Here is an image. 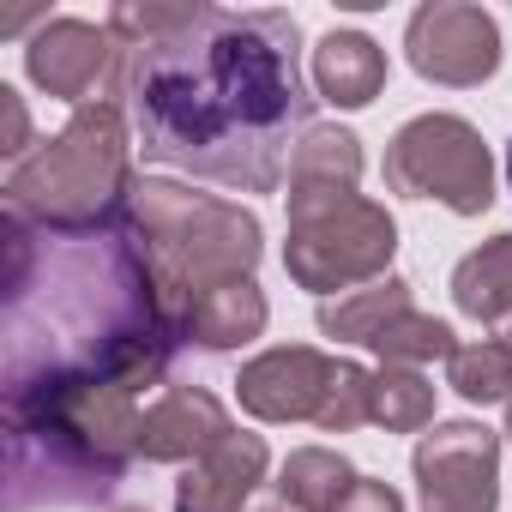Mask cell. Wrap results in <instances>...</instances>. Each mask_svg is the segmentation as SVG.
<instances>
[{"instance_id":"obj_7","label":"cell","mask_w":512,"mask_h":512,"mask_svg":"<svg viewBox=\"0 0 512 512\" xmlns=\"http://www.w3.org/2000/svg\"><path fill=\"white\" fill-rule=\"evenodd\" d=\"M386 187L398 199H434L458 217L494 205V157L464 115H416L386 145Z\"/></svg>"},{"instance_id":"obj_25","label":"cell","mask_w":512,"mask_h":512,"mask_svg":"<svg viewBox=\"0 0 512 512\" xmlns=\"http://www.w3.org/2000/svg\"><path fill=\"white\" fill-rule=\"evenodd\" d=\"M0 157L7 163L31 157V115H25V97L13 85H0Z\"/></svg>"},{"instance_id":"obj_24","label":"cell","mask_w":512,"mask_h":512,"mask_svg":"<svg viewBox=\"0 0 512 512\" xmlns=\"http://www.w3.org/2000/svg\"><path fill=\"white\" fill-rule=\"evenodd\" d=\"M314 422H320L326 434H350V428L374 422V368H362V362H338V374H332L326 404H320Z\"/></svg>"},{"instance_id":"obj_20","label":"cell","mask_w":512,"mask_h":512,"mask_svg":"<svg viewBox=\"0 0 512 512\" xmlns=\"http://www.w3.org/2000/svg\"><path fill=\"white\" fill-rule=\"evenodd\" d=\"M374 422L386 434H422L434 422V386L422 368H374Z\"/></svg>"},{"instance_id":"obj_14","label":"cell","mask_w":512,"mask_h":512,"mask_svg":"<svg viewBox=\"0 0 512 512\" xmlns=\"http://www.w3.org/2000/svg\"><path fill=\"white\" fill-rule=\"evenodd\" d=\"M452 302L464 320L488 326V338L512 350V229L488 235L452 266Z\"/></svg>"},{"instance_id":"obj_5","label":"cell","mask_w":512,"mask_h":512,"mask_svg":"<svg viewBox=\"0 0 512 512\" xmlns=\"http://www.w3.org/2000/svg\"><path fill=\"white\" fill-rule=\"evenodd\" d=\"M133 187V121L115 97H91L7 169V211L37 229H109L127 217Z\"/></svg>"},{"instance_id":"obj_3","label":"cell","mask_w":512,"mask_h":512,"mask_svg":"<svg viewBox=\"0 0 512 512\" xmlns=\"http://www.w3.org/2000/svg\"><path fill=\"white\" fill-rule=\"evenodd\" d=\"M7 416V512L91 506L139 458V392L121 380H61L0 398Z\"/></svg>"},{"instance_id":"obj_17","label":"cell","mask_w":512,"mask_h":512,"mask_svg":"<svg viewBox=\"0 0 512 512\" xmlns=\"http://www.w3.org/2000/svg\"><path fill=\"white\" fill-rule=\"evenodd\" d=\"M362 470L332 452V446H296L278 470V506L290 512H344V500L356 494Z\"/></svg>"},{"instance_id":"obj_22","label":"cell","mask_w":512,"mask_h":512,"mask_svg":"<svg viewBox=\"0 0 512 512\" xmlns=\"http://www.w3.org/2000/svg\"><path fill=\"white\" fill-rule=\"evenodd\" d=\"M199 13V0H115L109 7V37L121 49H151L175 31H187Z\"/></svg>"},{"instance_id":"obj_2","label":"cell","mask_w":512,"mask_h":512,"mask_svg":"<svg viewBox=\"0 0 512 512\" xmlns=\"http://www.w3.org/2000/svg\"><path fill=\"white\" fill-rule=\"evenodd\" d=\"M0 235H7L0 398L61 380H121L145 392L169 374V356L187 344V332L169 314L127 223L37 229L7 211Z\"/></svg>"},{"instance_id":"obj_13","label":"cell","mask_w":512,"mask_h":512,"mask_svg":"<svg viewBox=\"0 0 512 512\" xmlns=\"http://www.w3.org/2000/svg\"><path fill=\"white\" fill-rule=\"evenodd\" d=\"M272 470V452L260 434H229L223 446H211L199 464L181 470L175 482V512H241L253 500V488L266 482Z\"/></svg>"},{"instance_id":"obj_27","label":"cell","mask_w":512,"mask_h":512,"mask_svg":"<svg viewBox=\"0 0 512 512\" xmlns=\"http://www.w3.org/2000/svg\"><path fill=\"white\" fill-rule=\"evenodd\" d=\"M506 434H512V398H506Z\"/></svg>"},{"instance_id":"obj_23","label":"cell","mask_w":512,"mask_h":512,"mask_svg":"<svg viewBox=\"0 0 512 512\" xmlns=\"http://www.w3.org/2000/svg\"><path fill=\"white\" fill-rule=\"evenodd\" d=\"M380 350V362L386 368H422V362H452V350H458V338H452V326L446 320H434V314H404V320H392L386 326V338L374 344Z\"/></svg>"},{"instance_id":"obj_10","label":"cell","mask_w":512,"mask_h":512,"mask_svg":"<svg viewBox=\"0 0 512 512\" xmlns=\"http://www.w3.org/2000/svg\"><path fill=\"white\" fill-rule=\"evenodd\" d=\"M115 67H121V43L109 37V25H91V19H43L37 37L25 43L31 85L73 109L91 103V91L109 85Z\"/></svg>"},{"instance_id":"obj_26","label":"cell","mask_w":512,"mask_h":512,"mask_svg":"<svg viewBox=\"0 0 512 512\" xmlns=\"http://www.w3.org/2000/svg\"><path fill=\"white\" fill-rule=\"evenodd\" d=\"M344 512H404V500H398V488H392V482L362 476V482H356V494L344 500Z\"/></svg>"},{"instance_id":"obj_9","label":"cell","mask_w":512,"mask_h":512,"mask_svg":"<svg viewBox=\"0 0 512 512\" xmlns=\"http://www.w3.org/2000/svg\"><path fill=\"white\" fill-rule=\"evenodd\" d=\"M404 55L428 85L470 91L500 73V25L488 7H470V0H428L404 25Z\"/></svg>"},{"instance_id":"obj_15","label":"cell","mask_w":512,"mask_h":512,"mask_svg":"<svg viewBox=\"0 0 512 512\" xmlns=\"http://www.w3.org/2000/svg\"><path fill=\"white\" fill-rule=\"evenodd\" d=\"M386 91V49L362 31H326L314 43V97L332 109H368Z\"/></svg>"},{"instance_id":"obj_16","label":"cell","mask_w":512,"mask_h":512,"mask_svg":"<svg viewBox=\"0 0 512 512\" xmlns=\"http://www.w3.org/2000/svg\"><path fill=\"white\" fill-rule=\"evenodd\" d=\"M266 320H272L266 290L253 284V278H235V284H223V290H211V296L193 302L187 344H199V350H241V344H253V338L266 332Z\"/></svg>"},{"instance_id":"obj_30","label":"cell","mask_w":512,"mask_h":512,"mask_svg":"<svg viewBox=\"0 0 512 512\" xmlns=\"http://www.w3.org/2000/svg\"><path fill=\"white\" fill-rule=\"evenodd\" d=\"M260 512H290V506H260Z\"/></svg>"},{"instance_id":"obj_6","label":"cell","mask_w":512,"mask_h":512,"mask_svg":"<svg viewBox=\"0 0 512 512\" xmlns=\"http://www.w3.org/2000/svg\"><path fill=\"white\" fill-rule=\"evenodd\" d=\"M284 199H290L284 272L302 290L332 302L374 278H392L398 223L380 199H362L350 187H290Z\"/></svg>"},{"instance_id":"obj_21","label":"cell","mask_w":512,"mask_h":512,"mask_svg":"<svg viewBox=\"0 0 512 512\" xmlns=\"http://www.w3.org/2000/svg\"><path fill=\"white\" fill-rule=\"evenodd\" d=\"M446 380L458 398L470 404H506L512 398V350L500 338H476V344H458L452 362H446Z\"/></svg>"},{"instance_id":"obj_11","label":"cell","mask_w":512,"mask_h":512,"mask_svg":"<svg viewBox=\"0 0 512 512\" xmlns=\"http://www.w3.org/2000/svg\"><path fill=\"white\" fill-rule=\"evenodd\" d=\"M338 362L314 344H278L266 356H253L235 380V398L247 416H260V422H308L320 416L326 404V386H332Z\"/></svg>"},{"instance_id":"obj_29","label":"cell","mask_w":512,"mask_h":512,"mask_svg":"<svg viewBox=\"0 0 512 512\" xmlns=\"http://www.w3.org/2000/svg\"><path fill=\"white\" fill-rule=\"evenodd\" d=\"M506 181H512V145H506Z\"/></svg>"},{"instance_id":"obj_19","label":"cell","mask_w":512,"mask_h":512,"mask_svg":"<svg viewBox=\"0 0 512 512\" xmlns=\"http://www.w3.org/2000/svg\"><path fill=\"white\" fill-rule=\"evenodd\" d=\"M362 181V139L338 121H314L290 157V187H350Z\"/></svg>"},{"instance_id":"obj_8","label":"cell","mask_w":512,"mask_h":512,"mask_svg":"<svg viewBox=\"0 0 512 512\" xmlns=\"http://www.w3.org/2000/svg\"><path fill=\"white\" fill-rule=\"evenodd\" d=\"M410 470L422 512H500V434L482 422H434Z\"/></svg>"},{"instance_id":"obj_1","label":"cell","mask_w":512,"mask_h":512,"mask_svg":"<svg viewBox=\"0 0 512 512\" xmlns=\"http://www.w3.org/2000/svg\"><path fill=\"white\" fill-rule=\"evenodd\" d=\"M109 91L127 109L145 163L235 193H278L314 127L302 25L278 7L235 13L199 0L187 31L151 49H121Z\"/></svg>"},{"instance_id":"obj_18","label":"cell","mask_w":512,"mask_h":512,"mask_svg":"<svg viewBox=\"0 0 512 512\" xmlns=\"http://www.w3.org/2000/svg\"><path fill=\"white\" fill-rule=\"evenodd\" d=\"M410 314V284L392 272V278H374V284H362V290H350V296H332V302H320V338H338V344H380L386 338V326L392 320H404Z\"/></svg>"},{"instance_id":"obj_4","label":"cell","mask_w":512,"mask_h":512,"mask_svg":"<svg viewBox=\"0 0 512 512\" xmlns=\"http://www.w3.org/2000/svg\"><path fill=\"white\" fill-rule=\"evenodd\" d=\"M121 223L139 241L181 332H187V314L199 296H211L235 278H253V266L266 253V229L241 199H217V193H199L169 175H139Z\"/></svg>"},{"instance_id":"obj_28","label":"cell","mask_w":512,"mask_h":512,"mask_svg":"<svg viewBox=\"0 0 512 512\" xmlns=\"http://www.w3.org/2000/svg\"><path fill=\"white\" fill-rule=\"evenodd\" d=\"M115 512H151V506H115Z\"/></svg>"},{"instance_id":"obj_12","label":"cell","mask_w":512,"mask_h":512,"mask_svg":"<svg viewBox=\"0 0 512 512\" xmlns=\"http://www.w3.org/2000/svg\"><path fill=\"white\" fill-rule=\"evenodd\" d=\"M229 434H235V422L205 386H169L139 422V458L145 464H199Z\"/></svg>"}]
</instances>
